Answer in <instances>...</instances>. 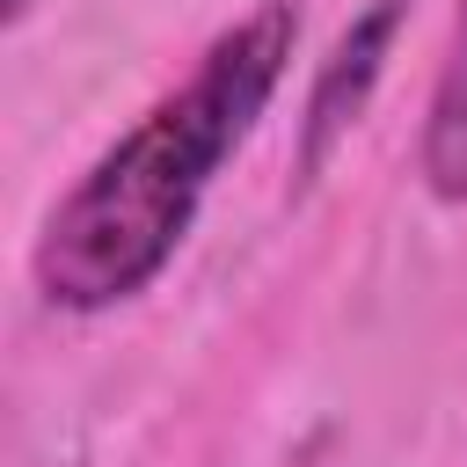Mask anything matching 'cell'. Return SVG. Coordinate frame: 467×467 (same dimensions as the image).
<instances>
[{"instance_id": "obj_1", "label": "cell", "mask_w": 467, "mask_h": 467, "mask_svg": "<svg viewBox=\"0 0 467 467\" xmlns=\"http://www.w3.org/2000/svg\"><path fill=\"white\" fill-rule=\"evenodd\" d=\"M292 51L299 7L255 0L51 197L29 248V285L51 314H117L182 255L219 168L277 102Z\"/></svg>"}, {"instance_id": "obj_2", "label": "cell", "mask_w": 467, "mask_h": 467, "mask_svg": "<svg viewBox=\"0 0 467 467\" xmlns=\"http://www.w3.org/2000/svg\"><path fill=\"white\" fill-rule=\"evenodd\" d=\"M401 22H409V0H365L336 29V44L314 58V80H306V102H299V139H292L299 182H314L343 153V139L365 124V109H372V95H379V80L394 66Z\"/></svg>"}, {"instance_id": "obj_3", "label": "cell", "mask_w": 467, "mask_h": 467, "mask_svg": "<svg viewBox=\"0 0 467 467\" xmlns=\"http://www.w3.org/2000/svg\"><path fill=\"white\" fill-rule=\"evenodd\" d=\"M416 182L438 204H467V0L452 7L431 95H423V124H416Z\"/></svg>"}, {"instance_id": "obj_4", "label": "cell", "mask_w": 467, "mask_h": 467, "mask_svg": "<svg viewBox=\"0 0 467 467\" xmlns=\"http://www.w3.org/2000/svg\"><path fill=\"white\" fill-rule=\"evenodd\" d=\"M36 7H44V0H7V29H22V22L36 15Z\"/></svg>"}, {"instance_id": "obj_5", "label": "cell", "mask_w": 467, "mask_h": 467, "mask_svg": "<svg viewBox=\"0 0 467 467\" xmlns=\"http://www.w3.org/2000/svg\"><path fill=\"white\" fill-rule=\"evenodd\" d=\"M314 460H321V445H299V452H292V460H277V467H314Z\"/></svg>"}]
</instances>
